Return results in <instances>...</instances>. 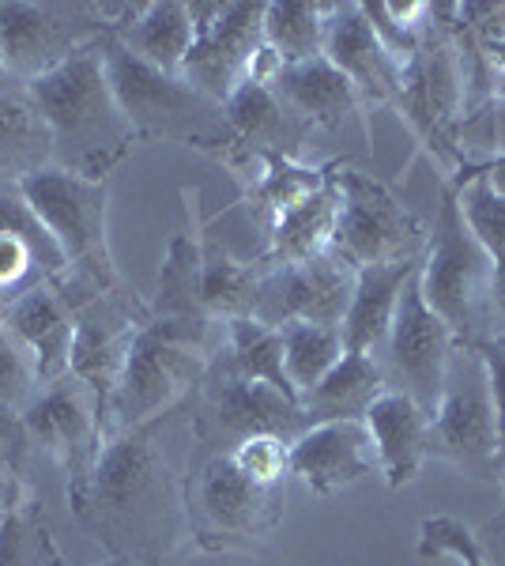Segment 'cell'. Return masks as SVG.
<instances>
[{
  "label": "cell",
  "mask_w": 505,
  "mask_h": 566,
  "mask_svg": "<svg viewBox=\"0 0 505 566\" xmlns=\"http://www.w3.org/2000/svg\"><path fill=\"white\" fill-rule=\"evenodd\" d=\"M181 408L133 431L109 434L91 483L69 499L80 522L117 559L162 566L173 559L181 541L192 536L189 476L173 453V434L186 423Z\"/></svg>",
  "instance_id": "1"
},
{
  "label": "cell",
  "mask_w": 505,
  "mask_h": 566,
  "mask_svg": "<svg viewBox=\"0 0 505 566\" xmlns=\"http://www.w3.org/2000/svg\"><path fill=\"white\" fill-rule=\"evenodd\" d=\"M53 140V167L87 181H106L133 155V125L125 122L106 80L103 42H87L27 84Z\"/></svg>",
  "instance_id": "2"
},
{
  "label": "cell",
  "mask_w": 505,
  "mask_h": 566,
  "mask_svg": "<svg viewBox=\"0 0 505 566\" xmlns=\"http://www.w3.org/2000/svg\"><path fill=\"white\" fill-rule=\"evenodd\" d=\"M211 359V317H159L148 310L109 400V434L181 408L192 389L204 386Z\"/></svg>",
  "instance_id": "3"
},
{
  "label": "cell",
  "mask_w": 505,
  "mask_h": 566,
  "mask_svg": "<svg viewBox=\"0 0 505 566\" xmlns=\"http://www.w3.org/2000/svg\"><path fill=\"white\" fill-rule=\"evenodd\" d=\"M98 42H103L106 80L114 87L125 122L133 125L136 140L189 144V148H200L234 167L238 144L231 125H227L223 103L197 91L186 76H170V72L144 65L140 57L125 50L117 34L106 31Z\"/></svg>",
  "instance_id": "4"
},
{
  "label": "cell",
  "mask_w": 505,
  "mask_h": 566,
  "mask_svg": "<svg viewBox=\"0 0 505 566\" xmlns=\"http://www.w3.org/2000/svg\"><path fill=\"white\" fill-rule=\"evenodd\" d=\"M20 193L31 205V212L39 216V223L50 231V239L57 242L64 264H69L64 280L53 283L72 298V306L80 310L87 298L122 287L106 239V181H87L61 167H45L20 181Z\"/></svg>",
  "instance_id": "5"
},
{
  "label": "cell",
  "mask_w": 505,
  "mask_h": 566,
  "mask_svg": "<svg viewBox=\"0 0 505 566\" xmlns=\"http://www.w3.org/2000/svg\"><path fill=\"white\" fill-rule=\"evenodd\" d=\"M419 291L427 306L453 328L464 348L491 340L494 261L472 234V227L464 223L453 181L442 186L434 227L427 234V250H422L419 264Z\"/></svg>",
  "instance_id": "6"
},
{
  "label": "cell",
  "mask_w": 505,
  "mask_h": 566,
  "mask_svg": "<svg viewBox=\"0 0 505 566\" xmlns=\"http://www.w3.org/2000/svg\"><path fill=\"white\" fill-rule=\"evenodd\" d=\"M400 117L411 125L419 144L430 155L445 163L449 175H461V122L467 109V84H464V53L445 23L438 20V4L430 12L427 34H422L415 57L403 65L397 103Z\"/></svg>",
  "instance_id": "7"
},
{
  "label": "cell",
  "mask_w": 505,
  "mask_h": 566,
  "mask_svg": "<svg viewBox=\"0 0 505 566\" xmlns=\"http://www.w3.org/2000/svg\"><path fill=\"white\" fill-rule=\"evenodd\" d=\"M427 458L453 464L483 483H498L505 472V438L494 416L483 359L464 344L449 359L442 392L430 412Z\"/></svg>",
  "instance_id": "8"
},
{
  "label": "cell",
  "mask_w": 505,
  "mask_h": 566,
  "mask_svg": "<svg viewBox=\"0 0 505 566\" xmlns=\"http://www.w3.org/2000/svg\"><path fill=\"white\" fill-rule=\"evenodd\" d=\"M339 189V216L328 250L351 269H370V264H389L403 258H422L427 250V231L400 197L385 186L381 178L366 175L355 167L336 170Z\"/></svg>",
  "instance_id": "9"
},
{
  "label": "cell",
  "mask_w": 505,
  "mask_h": 566,
  "mask_svg": "<svg viewBox=\"0 0 505 566\" xmlns=\"http://www.w3.org/2000/svg\"><path fill=\"white\" fill-rule=\"evenodd\" d=\"M306 427L309 419L295 397L261 386V381L234 378L215 363H211L204 386H200V400L192 408V434L215 453H231L242 438L253 434H275L291 446Z\"/></svg>",
  "instance_id": "10"
},
{
  "label": "cell",
  "mask_w": 505,
  "mask_h": 566,
  "mask_svg": "<svg viewBox=\"0 0 505 566\" xmlns=\"http://www.w3.org/2000/svg\"><path fill=\"white\" fill-rule=\"evenodd\" d=\"M280 488H261L242 476L227 453H211L197 469V488L189 483V525L208 552L261 541L280 525Z\"/></svg>",
  "instance_id": "11"
},
{
  "label": "cell",
  "mask_w": 505,
  "mask_h": 566,
  "mask_svg": "<svg viewBox=\"0 0 505 566\" xmlns=\"http://www.w3.org/2000/svg\"><path fill=\"white\" fill-rule=\"evenodd\" d=\"M106 34L98 4H27L0 0V76L31 84Z\"/></svg>",
  "instance_id": "12"
},
{
  "label": "cell",
  "mask_w": 505,
  "mask_h": 566,
  "mask_svg": "<svg viewBox=\"0 0 505 566\" xmlns=\"http://www.w3.org/2000/svg\"><path fill=\"white\" fill-rule=\"evenodd\" d=\"M20 419L31 446H42L69 472V499H76L91 483L95 461L109 438L95 392L69 374L53 386H42L39 397L20 412Z\"/></svg>",
  "instance_id": "13"
},
{
  "label": "cell",
  "mask_w": 505,
  "mask_h": 566,
  "mask_svg": "<svg viewBox=\"0 0 505 566\" xmlns=\"http://www.w3.org/2000/svg\"><path fill=\"white\" fill-rule=\"evenodd\" d=\"M456 348H461V340H456L453 328L427 306V298H422V291H419V272H415V276L408 280V287H403L397 317H392V328H389V340H385V348L378 355L385 386L408 392L427 412H434L449 359H453Z\"/></svg>",
  "instance_id": "14"
},
{
  "label": "cell",
  "mask_w": 505,
  "mask_h": 566,
  "mask_svg": "<svg viewBox=\"0 0 505 566\" xmlns=\"http://www.w3.org/2000/svg\"><path fill=\"white\" fill-rule=\"evenodd\" d=\"M192 50L181 76L215 103H227L245 80L264 42V4H189Z\"/></svg>",
  "instance_id": "15"
},
{
  "label": "cell",
  "mask_w": 505,
  "mask_h": 566,
  "mask_svg": "<svg viewBox=\"0 0 505 566\" xmlns=\"http://www.w3.org/2000/svg\"><path fill=\"white\" fill-rule=\"evenodd\" d=\"M148 322V303L136 298V291L114 287L87 298L76 310V340H72V367L69 374L95 392L98 408L106 416L109 431V400H114L117 378H122L128 344L136 328Z\"/></svg>",
  "instance_id": "16"
},
{
  "label": "cell",
  "mask_w": 505,
  "mask_h": 566,
  "mask_svg": "<svg viewBox=\"0 0 505 566\" xmlns=\"http://www.w3.org/2000/svg\"><path fill=\"white\" fill-rule=\"evenodd\" d=\"M351 291H355V269L328 250L306 264L261 272L250 317L272 328L295 325V322L339 328L347 314V303H351Z\"/></svg>",
  "instance_id": "17"
},
{
  "label": "cell",
  "mask_w": 505,
  "mask_h": 566,
  "mask_svg": "<svg viewBox=\"0 0 505 566\" xmlns=\"http://www.w3.org/2000/svg\"><path fill=\"white\" fill-rule=\"evenodd\" d=\"M0 325L31 355L42 386L69 378L72 340H76V306L53 280H42L15 295L0 314Z\"/></svg>",
  "instance_id": "18"
},
{
  "label": "cell",
  "mask_w": 505,
  "mask_h": 566,
  "mask_svg": "<svg viewBox=\"0 0 505 566\" xmlns=\"http://www.w3.org/2000/svg\"><path fill=\"white\" fill-rule=\"evenodd\" d=\"M378 469V450L362 419L306 427L287 446V476H298L317 495H336Z\"/></svg>",
  "instance_id": "19"
},
{
  "label": "cell",
  "mask_w": 505,
  "mask_h": 566,
  "mask_svg": "<svg viewBox=\"0 0 505 566\" xmlns=\"http://www.w3.org/2000/svg\"><path fill=\"white\" fill-rule=\"evenodd\" d=\"M325 57L351 80L362 106H392L400 95L403 61L389 53L366 20L362 4H328Z\"/></svg>",
  "instance_id": "20"
},
{
  "label": "cell",
  "mask_w": 505,
  "mask_h": 566,
  "mask_svg": "<svg viewBox=\"0 0 505 566\" xmlns=\"http://www.w3.org/2000/svg\"><path fill=\"white\" fill-rule=\"evenodd\" d=\"M269 87L283 103V109L295 114L302 125H309V129L339 133V129H347V125H355L358 136L370 140L362 98H358V91L351 87V80H347L325 53L314 61L283 65L280 76H275Z\"/></svg>",
  "instance_id": "21"
},
{
  "label": "cell",
  "mask_w": 505,
  "mask_h": 566,
  "mask_svg": "<svg viewBox=\"0 0 505 566\" xmlns=\"http://www.w3.org/2000/svg\"><path fill=\"white\" fill-rule=\"evenodd\" d=\"M223 114L238 144L234 170L256 163V155H291V159H298L302 144L314 136L309 125H302L295 114L283 109L269 84H253V80H242L231 91V98L223 103Z\"/></svg>",
  "instance_id": "22"
},
{
  "label": "cell",
  "mask_w": 505,
  "mask_h": 566,
  "mask_svg": "<svg viewBox=\"0 0 505 566\" xmlns=\"http://www.w3.org/2000/svg\"><path fill=\"white\" fill-rule=\"evenodd\" d=\"M366 431L378 450V469L385 472V483L392 491L415 483V476L427 464V434H430V412L411 400L400 389H385L366 412Z\"/></svg>",
  "instance_id": "23"
},
{
  "label": "cell",
  "mask_w": 505,
  "mask_h": 566,
  "mask_svg": "<svg viewBox=\"0 0 505 566\" xmlns=\"http://www.w3.org/2000/svg\"><path fill=\"white\" fill-rule=\"evenodd\" d=\"M422 258H403L389 264H370V269L355 272V291L347 314L339 322V336L344 348L358 355H374L378 359L385 340H389L392 317H397L400 295L408 287V280L419 272Z\"/></svg>",
  "instance_id": "24"
},
{
  "label": "cell",
  "mask_w": 505,
  "mask_h": 566,
  "mask_svg": "<svg viewBox=\"0 0 505 566\" xmlns=\"http://www.w3.org/2000/svg\"><path fill=\"white\" fill-rule=\"evenodd\" d=\"M339 167H344V163H339ZM336 216H339V189L333 175L325 189L298 200L295 208H287V212L275 219L272 231L264 234V253L256 258V269L261 272L291 269V264H306L320 258V253H328L333 231H336Z\"/></svg>",
  "instance_id": "25"
},
{
  "label": "cell",
  "mask_w": 505,
  "mask_h": 566,
  "mask_svg": "<svg viewBox=\"0 0 505 566\" xmlns=\"http://www.w3.org/2000/svg\"><path fill=\"white\" fill-rule=\"evenodd\" d=\"M53 167V140L27 84L0 76V186Z\"/></svg>",
  "instance_id": "26"
},
{
  "label": "cell",
  "mask_w": 505,
  "mask_h": 566,
  "mask_svg": "<svg viewBox=\"0 0 505 566\" xmlns=\"http://www.w3.org/2000/svg\"><path fill=\"white\" fill-rule=\"evenodd\" d=\"M339 163H302L291 159V155H256V175L245 186V193L238 205L250 208L253 223L261 227L264 234L272 231V223L280 219L287 208H295L298 200L314 197L317 189L328 186V178L339 170Z\"/></svg>",
  "instance_id": "27"
},
{
  "label": "cell",
  "mask_w": 505,
  "mask_h": 566,
  "mask_svg": "<svg viewBox=\"0 0 505 566\" xmlns=\"http://www.w3.org/2000/svg\"><path fill=\"white\" fill-rule=\"evenodd\" d=\"M385 389L389 386H385L381 363L374 355L344 352V359L302 397V412H306L309 427L336 423V419H366L370 405Z\"/></svg>",
  "instance_id": "28"
},
{
  "label": "cell",
  "mask_w": 505,
  "mask_h": 566,
  "mask_svg": "<svg viewBox=\"0 0 505 566\" xmlns=\"http://www.w3.org/2000/svg\"><path fill=\"white\" fill-rule=\"evenodd\" d=\"M197 239H200V306L208 310L211 322L250 317L256 298V280H261L256 261L234 258L223 242L211 239L204 219H197Z\"/></svg>",
  "instance_id": "29"
},
{
  "label": "cell",
  "mask_w": 505,
  "mask_h": 566,
  "mask_svg": "<svg viewBox=\"0 0 505 566\" xmlns=\"http://www.w3.org/2000/svg\"><path fill=\"white\" fill-rule=\"evenodd\" d=\"M117 39H122L125 50L133 53V57H140L144 65L170 72V76H181L197 34H192L189 4H181V0H151V4L140 8V15H136Z\"/></svg>",
  "instance_id": "30"
},
{
  "label": "cell",
  "mask_w": 505,
  "mask_h": 566,
  "mask_svg": "<svg viewBox=\"0 0 505 566\" xmlns=\"http://www.w3.org/2000/svg\"><path fill=\"white\" fill-rule=\"evenodd\" d=\"M223 352H227V363H223L227 374L245 378V381H261V386H272V389H280L298 400V392L291 389V381H287V370H283L280 328L256 322V317H234V322H223Z\"/></svg>",
  "instance_id": "31"
},
{
  "label": "cell",
  "mask_w": 505,
  "mask_h": 566,
  "mask_svg": "<svg viewBox=\"0 0 505 566\" xmlns=\"http://www.w3.org/2000/svg\"><path fill=\"white\" fill-rule=\"evenodd\" d=\"M325 23L328 4H309V0H272L264 4V45L283 61H314L325 53Z\"/></svg>",
  "instance_id": "32"
},
{
  "label": "cell",
  "mask_w": 505,
  "mask_h": 566,
  "mask_svg": "<svg viewBox=\"0 0 505 566\" xmlns=\"http://www.w3.org/2000/svg\"><path fill=\"white\" fill-rule=\"evenodd\" d=\"M280 336H283V370H287V381H291V389L298 392V400L306 397L347 352L336 325L295 322V325H283Z\"/></svg>",
  "instance_id": "33"
},
{
  "label": "cell",
  "mask_w": 505,
  "mask_h": 566,
  "mask_svg": "<svg viewBox=\"0 0 505 566\" xmlns=\"http://www.w3.org/2000/svg\"><path fill=\"white\" fill-rule=\"evenodd\" d=\"M0 566H64L50 517L34 499L0 517Z\"/></svg>",
  "instance_id": "34"
},
{
  "label": "cell",
  "mask_w": 505,
  "mask_h": 566,
  "mask_svg": "<svg viewBox=\"0 0 505 566\" xmlns=\"http://www.w3.org/2000/svg\"><path fill=\"white\" fill-rule=\"evenodd\" d=\"M456 200H461L464 223L472 227V234L480 245L491 253L494 269L505 264V193L494 189L486 178H464L456 181Z\"/></svg>",
  "instance_id": "35"
},
{
  "label": "cell",
  "mask_w": 505,
  "mask_h": 566,
  "mask_svg": "<svg viewBox=\"0 0 505 566\" xmlns=\"http://www.w3.org/2000/svg\"><path fill=\"white\" fill-rule=\"evenodd\" d=\"M27 453L31 438L23 431L20 412L0 405V517L27 502Z\"/></svg>",
  "instance_id": "36"
},
{
  "label": "cell",
  "mask_w": 505,
  "mask_h": 566,
  "mask_svg": "<svg viewBox=\"0 0 505 566\" xmlns=\"http://www.w3.org/2000/svg\"><path fill=\"white\" fill-rule=\"evenodd\" d=\"M419 559H442V555H453L461 566H491L486 563V552L480 544V536L472 533L464 522L449 514H434V517H422L419 525V544H415Z\"/></svg>",
  "instance_id": "37"
},
{
  "label": "cell",
  "mask_w": 505,
  "mask_h": 566,
  "mask_svg": "<svg viewBox=\"0 0 505 566\" xmlns=\"http://www.w3.org/2000/svg\"><path fill=\"white\" fill-rule=\"evenodd\" d=\"M227 458L234 461V469L242 476H250L261 488H280L283 476H287V442L275 434H253L242 438Z\"/></svg>",
  "instance_id": "38"
},
{
  "label": "cell",
  "mask_w": 505,
  "mask_h": 566,
  "mask_svg": "<svg viewBox=\"0 0 505 566\" xmlns=\"http://www.w3.org/2000/svg\"><path fill=\"white\" fill-rule=\"evenodd\" d=\"M42 381L39 370H34L31 355H27L12 336L0 325V405L12 408V412H23L34 397H39Z\"/></svg>",
  "instance_id": "39"
},
{
  "label": "cell",
  "mask_w": 505,
  "mask_h": 566,
  "mask_svg": "<svg viewBox=\"0 0 505 566\" xmlns=\"http://www.w3.org/2000/svg\"><path fill=\"white\" fill-rule=\"evenodd\" d=\"M472 348L483 359L486 386H491V400H494V416H498V427L505 438V348L498 340H480V344H472Z\"/></svg>",
  "instance_id": "40"
},
{
  "label": "cell",
  "mask_w": 505,
  "mask_h": 566,
  "mask_svg": "<svg viewBox=\"0 0 505 566\" xmlns=\"http://www.w3.org/2000/svg\"><path fill=\"white\" fill-rule=\"evenodd\" d=\"M480 544H483V552H486V563L491 566H505V510L498 517H491L480 533Z\"/></svg>",
  "instance_id": "41"
},
{
  "label": "cell",
  "mask_w": 505,
  "mask_h": 566,
  "mask_svg": "<svg viewBox=\"0 0 505 566\" xmlns=\"http://www.w3.org/2000/svg\"><path fill=\"white\" fill-rule=\"evenodd\" d=\"M505 340V264L494 269V291H491V340Z\"/></svg>",
  "instance_id": "42"
},
{
  "label": "cell",
  "mask_w": 505,
  "mask_h": 566,
  "mask_svg": "<svg viewBox=\"0 0 505 566\" xmlns=\"http://www.w3.org/2000/svg\"><path fill=\"white\" fill-rule=\"evenodd\" d=\"M475 175L486 178L494 189H502V193H505V159H494V163H486V167H475V170H461V175L453 178V186H456V181H464V178H475Z\"/></svg>",
  "instance_id": "43"
},
{
  "label": "cell",
  "mask_w": 505,
  "mask_h": 566,
  "mask_svg": "<svg viewBox=\"0 0 505 566\" xmlns=\"http://www.w3.org/2000/svg\"><path fill=\"white\" fill-rule=\"evenodd\" d=\"M98 566H136V563H128V559H109V563H98Z\"/></svg>",
  "instance_id": "44"
},
{
  "label": "cell",
  "mask_w": 505,
  "mask_h": 566,
  "mask_svg": "<svg viewBox=\"0 0 505 566\" xmlns=\"http://www.w3.org/2000/svg\"><path fill=\"white\" fill-rule=\"evenodd\" d=\"M494 340H498V344H502V348H505V340H502V336H494Z\"/></svg>",
  "instance_id": "45"
},
{
  "label": "cell",
  "mask_w": 505,
  "mask_h": 566,
  "mask_svg": "<svg viewBox=\"0 0 505 566\" xmlns=\"http://www.w3.org/2000/svg\"><path fill=\"white\" fill-rule=\"evenodd\" d=\"M0 314H4V303H0Z\"/></svg>",
  "instance_id": "46"
},
{
  "label": "cell",
  "mask_w": 505,
  "mask_h": 566,
  "mask_svg": "<svg viewBox=\"0 0 505 566\" xmlns=\"http://www.w3.org/2000/svg\"><path fill=\"white\" fill-rule=\"evenodd\" d=\"M502 480H505V472H502Z\"/></svg>",
  "instance_id": "47"
}]
</instances>
